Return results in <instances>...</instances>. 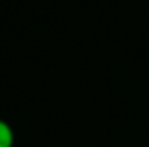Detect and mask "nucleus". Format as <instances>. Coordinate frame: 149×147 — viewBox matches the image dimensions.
Segmentation results:
<instances>
[{
	"label": "nucleus",
	"instance_id": "nucleus-1",
	"mask_svg": "<svg viewBox=\"0 0 149 147\" xmlns=\"http://www.w3.org/2000/svg\"><path fill=\"white\" fill-rule=\"evenodd\" d=\"M14 130L12 126L0 118V147H14Z\"/></svg>",
	"mask_w": 149,
	"mask_h": 147
}]
</instances>
